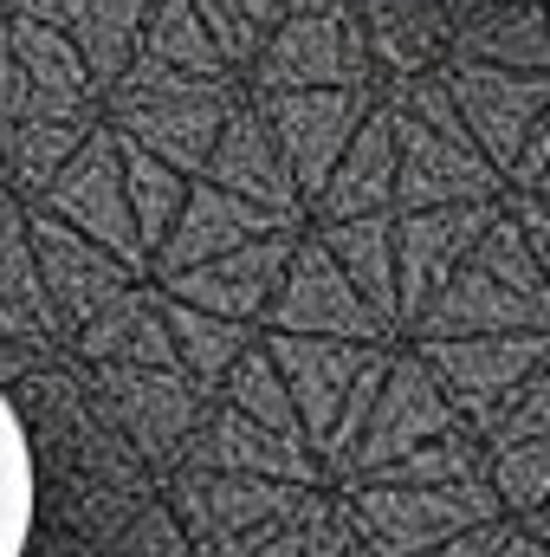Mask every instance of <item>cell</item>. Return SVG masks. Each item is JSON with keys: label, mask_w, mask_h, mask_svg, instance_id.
Wrapping results in <instances>:
<instances>
[{"label": "cell", "mask_w": 550, "mask_h": 557, "mask_svg": "<svg viewBox=\"0 0 550 557\" xmlns=\"http://www.w3.org/2000/svg\"><path fill=\"white\" fill-rule=\"evenodd\" d=\"M33 506H39L33 441H26L20 409L0 389V557H26V545H33Z\"/></svg>", "instance_id": "obj_1"}]
</instances>
